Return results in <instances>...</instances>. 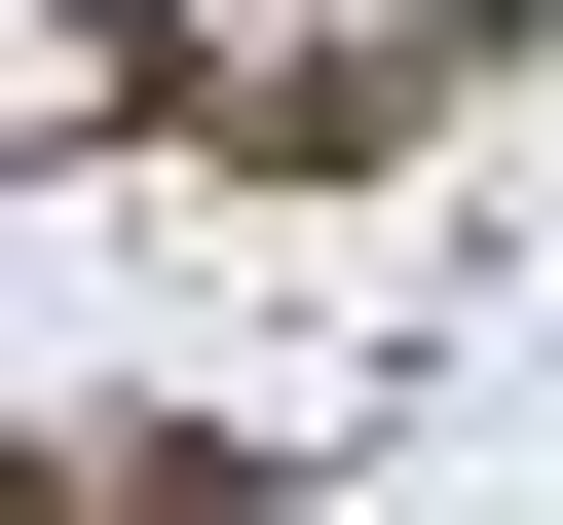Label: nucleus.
<instances>
[{
    "label": "nucleus",
    "mask_w": 563,
    "mask_h": 525,
    "mask_svg": "<svg viewBox=\"0 0 563 525\" xmlns=\"http://www.w3.org/2000/svg\"><path fill=\"white\" fill-rule=\"evenodd\" d=\"M151 113H188V0H0V188H76Z\"/></svg>",
    "instance_id": "obj_1"
},
{
    "label": "nucleus",
    "mask_w": 563,
    "mask_h": 525,
    "mask_svg": "<svg viewBox=\"0 0 563 525\" xmlns=\"http://www.w3.org/2000/svg\"><path fill=\"white\" fill-rule=\"evenodd\" d=\"M263 450H0V525H225Z\"/></svg>",
    "instance_id": "obj_2"
}]
</instances>
